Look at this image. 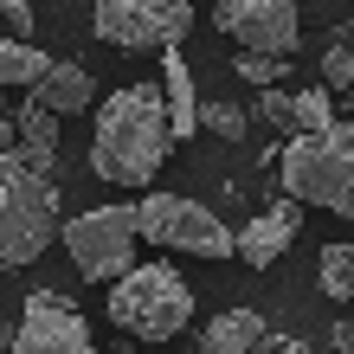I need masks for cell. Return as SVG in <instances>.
Returning <instances> with one entry per match:
<instances>
[{
  "mask_svg": "<svg viewBox=\"0 0 354 354\" xmlns=\"http://www.w3.org/2000/svg\"><path fill=\"white\" fill-rule=\"evenodd\" d=\"M168 155H174V129H168V103H161L155 84H122L116 97H103L97 136H91V174L97 180L149 187Z\"/></svg>",
  "mask_w": 354,
  "mask_h": 354,
  "instance_id": "1",
  "label": "cell"
},
{
  "mask_svg": "<svg viewBox=\"0 0 354 354\" xmlns=\"http://www.w3.org/2000/svg\"><path fill=\"white\" fill-rule=\"evenodd\" d=\"M277 174L283 194H297L303 206L348 219L354 213V122L328 116L322 129H297L277 142Z\"/></svg>",
  "mask_w": 354,
  "mask_h": 354,
  "instance_id": "2",
  "label": "cell"
},
{
  "mask_svg": "<svg viewBox=\"0 0 354 354\" xmlns=\"http://www.w3.org/2000/svg\"><path fill=\"white\" fill-rule=\"evenodd\" d=\"M58 239V180L19 149H0V270L32 264Z\"/></svg>",
  "mask_w": 354,
  "mask_h": 354,
  "instance_id": "3",
  "label": "cell"
},
{
  "mask_svg": "<svg viewBox=\"0 0 354 354\" xmlns=\"http://www.w3.org/2000/svg\"><path fill=\"white\" fill-rule=\"evenodd\" d=\"M110 322L122 328V335H136V342H168L180 335L187 322H194V290H187V277L174 264H129V270H116L110 277Z\"/></svg>",
  "mask_w": 354,
  "mask_h": 354,
  "instance_id": "4",
  "label": "cell"
},
{
  "mask_svg": "<svg viewBox=\"0 0 354 354\" xmlns=\"http://www.w3.org/2000/svg\"><path fill=\"white\" fill-rule=\"evenodd\" d=\"M136 239L161 245V252H187V258H232V225L187 194L136 200Z\"/></svg>",
  "mask_w": 354,
  "mask_h": 354,
  "instance_id": "5",
  "label": "cell"
},
{
  "mask_svg": "<svg viewBox=\"0 0 354 354\" xmlns=\"http://www.w3.org/2000/svg\"><path fill=\"white\" fill-rule=\"evenodd\" d=\"M58 239H65L77 277L110 283L116 270L136 264V206L116 200V206H91V213H77V219H58Z\"/></svg>",
  "mask_w": 354,
  "mask_h": 354,
  "instance_id": "6",
  "label": "cell"
},
{
  "mask_svg": "<svg viewBox=\"0 0 354 354\" xmlns=\"http://www.w3.org/2000/svg\"><path fill=\"white\" fill-rule=\"evenodd\" d=\"M194 32V0H97V39L116 52H161Z\"/></svg>",
  "mask_w": 354,
  "mask_h": 354,
  "instance_id": "7",
  "label": "cell"
},
{
  "mask_svg": "<svg viewBox=\"0 0 354 354\" xmlns=\"http://www.w3.org/2000/svg\"><path fill=\"white\" fill-rule=\"evenodd\" d=\"M7 354H97V348H91V322L77 316V303L65 290H39L19 309Z\"/></svg>",
  "mask_w": 354,
  "mask_h": 354,
  "instance_id": "8",
  "label": "cell"
},
{
  "mask_svg": "<svg viewBox=\"0 0 354 354\" xmlns=\"http://www.w3.org/2000/svg\"><path fill=\"white\" fill-rule=\"evenodd\" d=\"M213 19L245 52H270V58H290L297 39H303L297 0H213Z\"/></svg>",
  "mask_w": 354,
  "mask_h": 354,
  "instance_id": "9",
  "label": "cell"
},
{
  "mask_svg": "<svg viewBox=\"0 0 354 354\" xmlns=\"http://www.w3.org/2000/svg\"><path fill=\"white\" fill-rule=\"evenodd\" d=\"M297 225H303V200L297 194H290V200H270L264 213H252V225H239V232H232V258H245L252 270H270V264L290 252Z\"/></svg>",
  "mask_w": 354,
  "mask_h": 354,
  "instance_id": "10",
  "label": "cell"
},
{
  "mask_svg": "<svg viewBox=\"0 0 354 354\" xmlns=\"http://www.w3.org/2000/svg\"><path fill=\"white\" fill-rule=\"evenodd\" d=\"M258 116L270 129L297 136V129H322L328 116H335V91L328 84H303V91H283V84H264L258 91Z\"/></svg>",
  "mask_w": 354,
  "mask_h": 354,
  "instance_id": "11",
  "label": "cell"
},
{
  "mask_svg": "<svg viewBox=\"0 0 354 354\" xmlns=\"http://www.w3.org/2000/svg\"><path fill=\"white\" fill-rule=\"evenodd\" d=\"M26 91H32L39 103H46L52 116H84L91 103H97V84H91V71H84V65H58V58H52V65L32 77Z\"/></svg>",
  "mask_w": 354,
  "mask_h": 354,
  "instance_id": "12",
  "label": "cell"
},
{
  "mask_svg": "<svg viewBox=\"0 0 354 354\" xmlns=\"http://www.w3.org/2000/svg\"><path fill=\"white\" fill-rule=\"evenodd\" d=\"M161 103H168V129H174V142L200 136V122H194L200 91H194V71H187V58H180L174 46H161Z\"/></svg>",
  "mask_w": 354,
  "mask_h": 354,
  "instance_id": "13",
  "label": "cell"
},
{
  "mask_svg": "<svg viewBox=\"0 0 354 354\" xmlns=\"http://www.w3.org/2000/svg\"><path fill=\"white\" fill-rule=\"evenodd\" d=\"M258 335H264L258 309H225V316H213L200 328V354H252Z\"/></svg>",
  "mask_w": 354,
  "mask_h": 354,
  "instance_id": "14",
  "label": "cell"
},
{
  "mask_svg": "<svg viewBox=\"0 0 354 354\" xmlns=\"http://www.w3.org/2000/svg\"><path fill=\"white\" fill-rule=\"evenodd\" d=\"M46 65H52V58L39 52L32 39H13V32L0 39V84H7V91H26V84H32V77L46 71Z\"/></svg>",
  "mask_w": 354,
  "mask_h": 354,
  "instance_id": "15",
  "label": "cell"
},
{
  "mask_svg": "<svg viewBox=\"0 0 354 354\" xmlns=\"http://www.w3.org/2000/svg\"><path fill=\"white\" fill-rule=\"evenodd\" d=\"M13 136L26 142V149H58V116H52L39 97H26V103L13 110Z\"/></svg>",
  "mask_w": 354,
  "mask_h": 354,
  "instance_id": "16",
  "label": "cell"
},
{
  "mask_svg": "<svg viewBox=\"0 0 354 354\" xmlns=\"http://www.w3.org/2000/svg\"><path fill=\"white\" fill-rule=\"evenodd\" d=\"M322 297L354 303V245H322Z\"/></svg>",
  "mask_w": 354,
  "mask_h": 354,
  "instance_id": "17",
  "label": "cell"
},
{
  "mask_svg": "<svg viewBox=\"0 0 354 354\" xmlns=\"http://www.w3.org/2000/svg\"><path fill=\"white\" fill-rule=\"evenodd\" d=\"M283 65H290V58H270V52H232V71L245 77V84H252V91H264V84H283Z\"/></svg>",
  "mask_w": 354,
  "mask_h": 354,
  "instance_id": "18",
  "label": "cell"
},
{
  "mask_svg": "<svg viewBox=\"0 0 354 354\" xmlns=\"http://www.w3.org/2000/svg\"><path fill=\"white\" fill-rule=\"evenodd\" d=\"M322 84H328V91H348V84H354V46H348V32L328 39V52H322Z\"/></svg>",
  "mask_w": 354,
  "mask_h": 354,
  "instance_id": "19",
  "label": "cell"
},
{
  "mask_svg": "<svg viewBox=\"0 0 354 354\" xmlns=\"http://www.w3.org/2000/svg\"><path fill=\"white\" fill-rule=\"evenodd\" d=\"M194 122L213 129V136H225V142H245V116L232 110V103H194Z\"/></svg>",
  "mask_w": 354,
  "mask_h": 354,
  "instance_id": "20",
  "label": "cell"
},
{
  "mask_svg": "<svg viewBox=\"0 0 354 354\" xmlns=\"http://www.w3.org/2000/svg\"><path fill=\"white\" fill-rule=\"evenodd\" d=\"M0 19H7L13 39H32V7H26V0H0Z\"/></svg>",
  "mask_w": 354,
  "mask_h": 354,
  "instance_id": "21",
  "label": "cell"
},
{
  "mask_svg": "<svg viewBox=\"0 0 354 354\" xmlns=\"http://www.w3.org/2000/svg\"><path fill=\"white\" fill-rule=\"evenodd\" d=\"M252 354H309V342H297V335H270V328H264Z\"/></svg>",
  "mask_w": 354,
  "mask_h": 354,
  "instance_id": "22",
  "label": "cell"
},
{
  "mask_svg": "<svg viewBox=\"0 0 354 354\" xmlns=\"http://www.w3.org/2000/svg\"><path fill=\"white\" fill-rule=\"evenodd\" d=\"M335 348H342V354H354V322H335Z\"/></svg>",
  "mask_w": 354,
  "mask_h": 354,
  "instance_id": "23",
  "label": "cell"
},
{
  "mask_svg": "<svg viewBox=\"0 0 354 354\" xmlns=\"http://www.w3.org/2000/svg\"><path fill=\"white\" fill-rule=\"evenodd\" d=\"M13 142H19L13 136V116H0V149H13Z\"/></svg>",
  "mask_w": 354,
  "mask_h": 354,
  "instance_id": "24",
  "label": "cell"
},
{
  "mask_svg": "<svg viewBox=\"0 0 354 354\" xmlns=\"http://www.w3.org/2000/svg\"><path fill=\"white\" fill-rule=\"evenodd\" d=\"M7 342H13V322H0V354H7Z\"/></svg>",
  "mask_w": 354,
  "mask_h": 354,
  "instance_id": "25",
  "label": "cell"
},
{
  "mask_svg": "<svg viewBox=\"0 0 354 354\" xmlns=\"http://www.w3.org/2000/svg\"><path fill=\"white\" fill-rule=\"evenodd\" d=\"M110 354H136V348H110Z\"/></svg>",
  "mask_w": 354,
  "mask_h": 354,
  "instance_id": "26",
  "label": "cell"
}]
</instances>
